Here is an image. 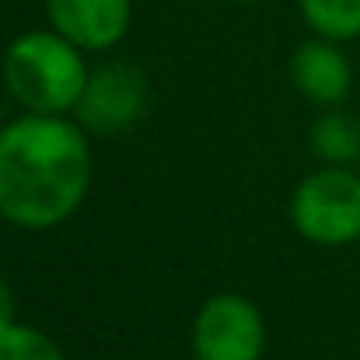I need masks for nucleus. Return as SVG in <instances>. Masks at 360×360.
I'll use <instances>...</instances> for the list:
<instances>
[{
    "label": "nucleus",
    "instance_id": "nucleus-8",
    "mask_svg": "<svg viewBox=\"0 0 360 360\" xmlns=\"http://www.w3.org/2000/svg\"><path fill=\"white\" fill-rule=\"evenodd\" d=\"M308 147L322 165H360V116L343 105L322 109L308 126Z\"/></svg>",
    "mask_w": 360,
    "mask_h": 360
},
{
    "label": "nucleus",
    "instance_id": "nucleus-2",
    "mask_svg": "<svg viewBox=\"0 0 360 360\" xmlns=\"http://www.w3.org/2000/svg\"><path fill=\"white\" fill-rule=\"evenodd\" d=\"M4 88L21 112L74 116L88 84V53L56 28H32L4 49Z\"/></svg>",
    "mask_w": 360,
    "mask_h": 360
},
{
    "label": "nucleus",
    "instance_id": "nucleus-12",
    "mask_svg": "<svg viewBox=\"0 0 360 360\" xmlns=\"http://www.w3.org/2000/svg\"><path fill=\"white\" fill-rule=\"evenodd\" d=\"M231 4H259V0H231Z\"/></svg>",
    "mask_w": 360,
    "mask_h": 360
},
{
    "label": "nucleus",
    "instance_id": "nucleus-10",
    "mask_svg": "<svg viewBox=\"0 0 360 360\" xmlns=\"http://www.w3.org/2000/svg\"><path fill=\"white\" fill-rule=\"evenodd\" d=\"M0 360H67L56 340L39 333L35 326L14 322L0 333Z\"/></svg>",
    "mask_w": 360,
    "mask_h": 360
},
{
    "label": "nucleus",
    "instance_id": "nucleus-11",
    "mask_svg": "<svg viewBox=\"0 0 360 360\" xmlns=\"http://www.w3.org/2000/svg\"><path fill=\"white\" fill-rule=\"evenodd\" d=\"M14 322H18V301H14L11 283L0 276V333H4L7 326H14Z\"/></svg>",
    "mask_w": 360,
    "mask_h": 360
},
{
    "label": "nucleus",
    "instance_id": "nucleus-9",
    "mask_svg": "<svg viewBox=\"0 0 360 360\" xmlns=\"http://www.w3.org/2000/svg\"><path fill=\"white\" fill-rule=\"evenodd\" d=\"M297 11L311 35L333 42L360 39V0H297Z\"/></svg>",
    "mask_w": 360,
    "mask_h": 360
},
{
    "label": "nucleus",
    "instance_id": "nucleus-1",
    "mask_svg": "<svg viewBox=\"0 0 360 360\" xmlns=\"http://www.w3.org/2000/svg\"><path fill=\"white\" fill-rule=\"evenodd\" d=\"M91 175V133L74 116L21 112L0 126V221L11 228H60L88 200Z\"/></svg>",
    "mask_w": 360,
    "mask_h": 360
},
{
    "label": "nucleus",
    "instance_id": "nucleus-5",
    "mask_svg": "<svg viewBox=\"0 0 360 360\" xmlns=\"http://www.w3.org/2000/svg\"><path fill=\"white\" fill-rule=\"evenodd\" d=\"M147 77L129 60H109L91 67L84 95L74 109V120L81 122L91 136L122 133L143 116L147 109Z\"/></svg>",
    "mask_w": 360,
    "mask_h": 360
},
{
    "label": "nucleus",
    "instance_id": "nucleus-3",
    "mask_svg": "<svg viewBox=\"0 0 360 360\" xmlns=\"http://www.w3.org/2000/svg\"><path fill=\"white\" fill-rule=\"evenodd\" d=\"M294 231L311 245L343 248L360 241V172L347 165H319L287 203Z\"/></svg>",
    "mask_w": 360,
    "mask_h": 360
},
{
    "label": "nucleus",
    "instance_id": "nucleus-7",
    "mask_svg": "<svg viewBox=\"0 0 360 360\" xmlns=\"http://www.w3.org/2000/svg\"><path fill=\"white\" fill-rule=\"evenodd\" d=\"M290 81L304 102L315 109H333L354 91V63L343 53V42L311 35L290 56Z\"/></svg>",
    "mask_w": 360,
    "mask_h": 360
},
{
    "label": "nucleus",
    "instance_id": "nucleus-4",
    "mask_svg": "<svg viewBox=\"0 0 360 360\" xmlns=\"http://www.w3.org/2000/svg\"><path fill=\"white\" fill-rule=\"evenodd\" d=\"M193 360H262L266 354V319L259 304L245 294H210L189 329Z\"/></svg>",
    "mask_w": 360,
    "mask_h": 360
},
{
    "label": "nucleus",
    "instance_id": "nucleus-6",
    "mask_svg": "<svg viewBox=\"0 0 360 360\" xmlns=\"http://www.w3.org/2000/svg\"><path fill=\"white\" fill-rule=\"evenodd\" d=\"M49 28L77 42L84 53L116 49L133 21V0H42Z\"/></svg>",
    "mask_w": 360,
    "mask_h": 360
}]
</instances>
